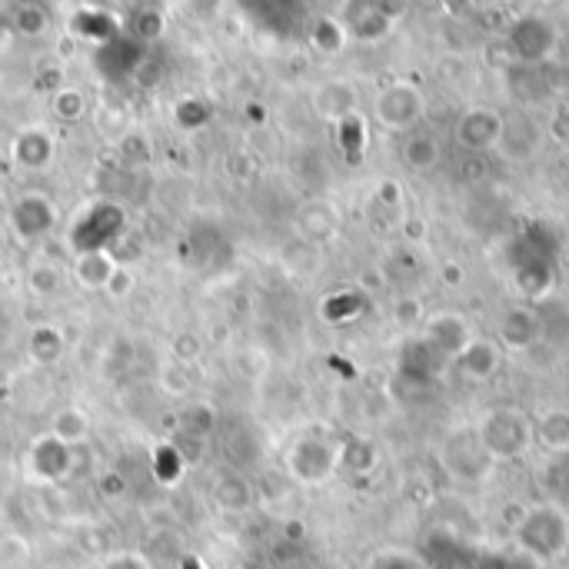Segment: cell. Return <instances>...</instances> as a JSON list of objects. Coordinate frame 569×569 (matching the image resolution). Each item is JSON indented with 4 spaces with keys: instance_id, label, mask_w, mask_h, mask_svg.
I'll use <instances>...</instances> for the list:
<instances>
[{
    "instance_id": "7a4b0ae2",
    "label": "cell",
    "mask_w": 569,
    "mask_h": 569,
    "mask_svg": "<svg viewBox=\"0 0 569 569\" xmlns=\"http://www.w3.org/2000/svg\"><path fill=\"white\" fill-rule=\"evenodd\" d=\"M503 127H507V123H503L500 113L477 107V110H470V113L460 120L457 137H460V143H463L467 150H487V147H493V143L503 140Z\"/></svg>"
},
{
    "instance_id": "5b68a950",
    "label": "cell",
    "mask_w": 569,
    "mask_h": 569,
    "mask_svg": "<svg viewBox=\"0 0 569 569\" xmlns=\"http://www.w3.org/2000/svg\"><path fill=\"white\" fill-rule=\"evenodd\" d=\"M540 440L550 450H569V413L553 410L540 420Z\"/></svg>"
},
{
    "instance_id": "277c9868",
    "label": "cell",
    "mask_w": 569,
    "mask_h": 569,
    "mask_svg": "<svg viewBox=\"0 0 569 569\" xmlns=\"http://www.w3.org/2000/svg\"><path fill=\"white\" fill-rule=\"evenodd\" d=\"M457 363H460V373L463 377H470V380H490L500 370V350L490 340H470L460 350Z\"/></svg>"
},
{
    "instance_id": "3957f363",
    "label": "cell",
    "mask_w": 569,
    "mask_h": 569,
    "mask_svg": "<svg viewBox=\"0 0 569 569\" xmlns=\"http://www.w3.org/2000/svg\"><path fill=\"white\" fill-rule=\"evenodd\" d=\"M420 113H423V97L407 83H397L380 97V120L393 130L410 127L413 120H420Z\"/></svg>"
},
{
    "instance_id": "8992f818",
    "label": "cell",
    "mask_w": 569,
    "mask_h": 569,
    "mask_svg": "<svg viewBox=\"0 0 569 569\" xmlns=\"http://www.w3.org/2000/svg\"><path fill=\"white\" fill-rule=\"evenodd\" d=\"M437 160H440V150L430 137H413L407 143V163L413 170H430V167H437Z\"/></svg>"
},
{
    "instance_id": "6da1fadb",
    "label": "cell",
    "mask_w": 569,
    "mask_h": 569,
    "mask_svg": "<svg viewBox=\"0 0 569 569\" xmlns=\"http://www.w3.org/2000/svg\"><path fill=\"white\" fill-rule=\"evenodd\" d=\"M480 443L490 453V460H510L527 450L530 443V423L517 410H493L480 423Z\"/></svg>"
}]
</instances>
